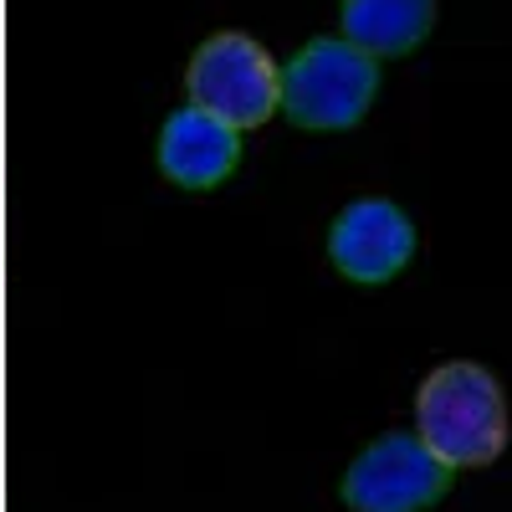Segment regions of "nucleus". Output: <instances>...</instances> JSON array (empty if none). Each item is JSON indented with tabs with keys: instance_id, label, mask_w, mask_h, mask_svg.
I'll return each mask as SVG.
<instances>
[{
	"instance_id": "1",
	"label": "nucleus",
	"mask_w": 512,
	"mask_h": 512,
	"mask_svg": "<svg viewBox=\"0 0 512 512\" xmlns=\"http://www.w3.org/2000/svg\"><path fill=\"white\" fill-rule=\"evenodd\" d=\"M415 436L451 472L487 466L507 446V400L482 364H441L415 395Z\"/></svg>"
},
{
	"instance_id": "2",
	"label": "nucleus",
	"mask_w": 512,
	"mask_h": 512,
	"mask_svg": "<svg viewBox=\"0 0 512 512\" xmlns=\"http://www.w3.org/2000/svg\"><path fill=\"white\" fill-rule=\"evenodd\" d=\"M379 93V57L344 36H318L282 67V113L313 134L354 128Z\"/></svg>"
},
{
	"instance_id": "3",
	"label": "nucleus",
	"mask_w": 512,
	"mask_h": 512,
	"mask_svg": "<svg viewBox=\"0 0 512 512\" xmlns=\"http://www.w3.org/2000/svg\"><path fill=\"white\" fill-rule=\"evenodd\" d=\"M185 93L200 113L246 134L282 108V67L246 31H216L195 47L185 67Z\"/></svg>"
},
{
	"instance_id": "4",
	"label": "nucleus",
	"mask_w": 512,
	"mask_h": 512,
	"mask_svg": "<svg viewBox=\"0 0 512 512\" xmlns=\"http://www.w3.org/2000/svg\"><path fill=\"white\" fill-rule=\"evenodd\" d=\"M451 487V466L410 431L369 441L344 472L349 512H425Z\"/></svg>"
},
{
	"instance_id": "5",
	"label": "nucleus",
	"mask_w": 512,
	"mask_h": 512,
	"mask_svg": "<svg viewBox=\"0 0 512 512\" xmlns=\"http://www.w3.org/2000/svg\"><path fill=\"white\" fill-rule=\"evenodd\" d=\"M415 256V226L395 200H354L338 210V221L328 226V262L344 272L349 282H390L410 267Z\"/></svg>"
},
{
	"instance_id": "6",
	"label": "nucleus",
	"mask_w": 512,
	"mask_h": 512,
	"mask_svg": "<svg viewBox=\"0 0 512 512\" xmlns=\"http://www.w3.org/2000/svg\"><path fill=\"white\" fill-rule=\"evenodd\" d=\"M154 159L164 169V180H175L180 190H216L241 164V134L231 123L200 113L195 103H185L164 118Z\"/></svg>"
},
{
	"instance_id": "7",
	"label": "nucleus",
	"mask_w": 512,
	"mask_h": 512,
	"mask_svg": "<svg viewBox=\"0 0 512 512\" xmlns=\"http://www.w3.org/2000/svg\"><path fill=\"white\" fill-rule=\"evenodd\" d=\"M344 41L369 57H405L436 26V0H344Z\"/></svg>"
}]
</instances>
